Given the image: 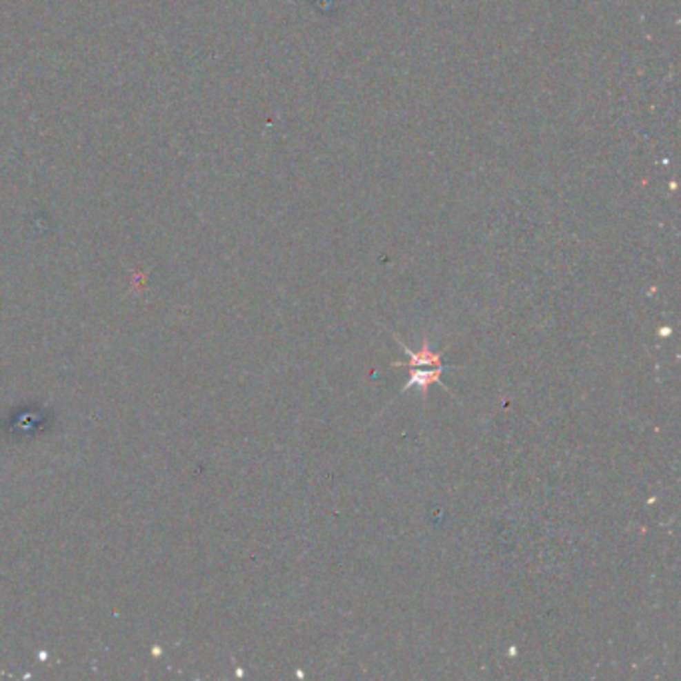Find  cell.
<instances>
[{
	"mask_svg": "<svg viewBox=\"0 0 681 681\" xmlns=\"http://www.w3.org/2000/svg\"><path fill=\"white\" fill-rule=\"evenodd\" d=\"M442 372H444V366H435V370H416V372L412 374L410 382L406 384L404 390H408L410 386H417L420 392H428V386H430V384H434V382L442 384V378H440Z\"/></svg>",
	"mask_w": 681,
	"mask_h": 681,
	"instance_id": "2",
	"label": "cell"
},
{
	"mask_svg": "<svg viewBox=\"0 0 681 681\" xmlns=\"http://www.w3.org/2000/svg\"><path fill=\"white\" fill-rule=\"evenodd\" d=\"M404 350H406V354L410 356V362L406 364V366H410V368H430V366H440V364H442V354L432 352L430 346H428V340H424V346H422L420 352H412V350H408L406 346H404Z\"/></svg>",
	"mask_w": 681,
	"mask_h": 681,
	"instance_id": "1",
	"label": "cell"
}]
</instances>
